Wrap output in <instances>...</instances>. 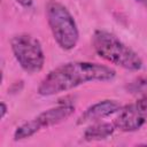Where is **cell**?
<instances>
[{
    "label": "cell",
    "mask_w": 147,
    "mask_h": 147,
    "mask_svg": "<svg viewBox=\"0 0 147 147\" xmlns=\"http://www.w3.org/2000/svg\"><path fill=\"white\" fill-rule=\"evenodd\" d=\"M92 45L95 53L109 63L130 71H139L142 68L144 63L138 53L109 31L95 30Z\"/></svg>",
    "instance_id": "7a4b0ae2"
},
{
    "label": "cell",
    "mask_w": 147,
    "mask_h": 147,
    "mask_svg": "<svg viewBox=\"0 0 147 147\" xmlns=\"http://www.w3.org/2000/svg\"><path fill=\"white\" fill-rule=\"evenodd\" d=\"M115 76L116 71L108 65L87 61H71L51 70L41 79L37 92L42 96H51L86 83L109 82Z\"/></svg>",
    "instance_id": "6da1fadb"
},
{
    "label": "cell",
    "mask_w": 147,
    "mask_h": 147,
    "mask_svg": "<svg viewBox=\"0 0 147 147\" xmlns=\"http://www.w3.org/2000/svg\"><path fill=\"white\" fill-rule=\"evenodd\" d=\"M74 111L75 106L72 103H59L57 106L44 110L36 118L38 119L41 127H49L68 119L74 114Z\"/></svg>",
    "instance_id": "52a82bcc"
},
{
    "label": "cell",
    "mask_w": 147,
    "mask_h": 147,
    "mask_svg": "<svg viewBox=\"0 0 147 147\" xmlns=\"http://www.w3.org/2000/svg\"><path fill=\"white\" fill-rule=\"evenodd\" d=\"M7 111H8V107H7V105H6L5 102H1V118H3V117L6 116Z\"/></svg>",
    "instance_id": "4fadbf2b"
},
{
    "label": "cell",
    "mask_w": 147,
    "mask_h": 147,
    "mask_svg": "<svg viewBox=\"0 0 147 147\" xmlns=\"http://www.w3.org/2000/svg\"><path fill=\"white\" fill-rule=\"evenodd\" d=\"M146 122V117L138 109L137 105H126L116 113L113 122L115 127L122 132H133L139 130Z\"/></svg>",
    "instance_id": "5b68a950"
},
{
    "label": "cell",
    "mask_w": 147,
    "mask_h": 147,
    "mask_svg": "<svg viewBox=\"0 0 147 147\" xmlns=\"http://www.w3.org/2000/svg\"><path fill=\"white\" fill-rule=\"evenodd\" d=\"M116 130L115 125L109 122H93L87 126L83 133V138L86 141H99L110 137Z\"/></svg>",
    "instance_id": "ba28073f"
},
{
    "label": "cell",
    "mask_w": 147,
    "mask_h": 147,
    "mask_svg": "<svg viewBox=\"0 0 147 147\" xmlns=\"http://www.w3.org/2000/svg\"><path fill=\"white\" fill-rule=\"evenodd\" d=\"M126 91L131 94H145L147 93V76H138L132 79L125 86Z\"/></svg>",
    "instance_id": "30bf717a"
},
{
    "label": "cell",
    "mask_w": 147,
    "mask_h": 147,
    "mask_svg": "<svg viewBox=\"0 0 147 147\" xmlns=\"http://www.w3.org/2000/svg\"><path fill=\"white\" fill-rule=\"evenodd\" d=\"M18 5H21L22 7H25V8H29L32 6L33 3V0H15Z\"/></svg>",
    "instance_id": "7c38bea8"
},
{
    "label": "cell",
    "mask_w": 147,
    "mask_h": 147,
    "mask_svg": "<svg viewBox=\"0 0 147 147\" xmlns=\"http://www.w3.org/2000/svg\"><path fill=\"white\" fill-rule=\"evenodd\" d=\"M136 105H137L138 109L144 114V116H145L146 119H147V95L140 98V99L136 102Z\"/></svg>",
    "instance_id": "8fae6325"
},
{
    "label": "cell",
    "mask_w": 147,
    "mask_h": 147,
    "mask_svg": "<svg viewBox=\"0 0 147 147\" xmlns=\"http://www.w3.org/2000/svg\"><path fill=\"white\" fill-rule=\"evenodd\" d=\"M137 2H139V3H141V5H144L145 7H147V0H136Z\"/></svg>",
    "instance_id": "5bb4252c"
},
{
    "label": "cell",
    "mask_w": 147,
    "mask_h": 147,
    "mask_svg": "<svg viewBox=\"0 0 147 147\" xmlns=\"http://www.w3.org/2000/svg\"><path fill=\"white\" fill-rule=\"evenodd\" d=\"M10 47L15 60L28 74L33 75L44 68L45 53L41 42L30 33H18L10 39Z\"/></svg>",
    "instance_id": "277c9868"
},
{
    "label": "cell",
    "mask_w": 147,
    "mask_h": 147,
    "mask_svg": "<svg viewBox=\"0 0 147 147\" xmlns=\"http://www.w3.org/2000/svg\"><path fill=\"white\" fill-rule=\"evenodd\" d=\"M41 127V125L39 124L37 118L26 121L24 123H22L21 125H18L15 131H14V140L15 141H20V140H24L28 139L30 137H32L33 134H36Z\"/></svg>",
    "instance_id": "9c48e42d"
},
{
    "label": "cell",
    "mask_w": 147,
    "mask_h": 147,
    "mask_svg": "<svg viewBox=\"0 0 147 147\" xmlns=\"http://www.w3.org/2000/svg\"><path fill=\"white\" fill-rule=\"evenodd\" d=\"M45 13L48 26L59 47L63 51L74 49L79 40V30L68 8L59 1L49 0Z\"/></svg>",
    "instance_id": "3957f363"
},
{
    "label": "cell",
    "mask_w": 147,
    "mask_h": 147,
    "mask_svg": "<svg viewBox=\"0 0 147 147\" xmlns=\"http://www.w3.org/2000/svg\"><path fill=\"white\" fill-rule=\"evenodd\" d=\"M122 106L116 100H101L98 101L90 107H87L77 118V125H83L86 123H93L101 121L105 117H108L113 114H116Z\"/></svg>",
    "instance_id": "8992f818"
}]
</instances>
